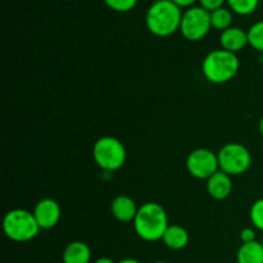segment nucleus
I'll list each match as a JSON object with an SVG mask.
<instances>
[{
	"mask_svg": "<svg viewBox=\"0 0 263 263\" xmlns=\"http://www.w3.org/2000/svg\"><path fill=\"white\" fill-rule=\"evenodd\" d=\"M229 8L239 15H249L258 8L259 0H226Z\"/></svg>",
	"mask_w": 263,
	"mask_h": 263,
	"instance_id": "obj_17",
	"label": "nucleus"
},
{
	"mask_svg": "<svg viewBox=\"0 0 263 263\" xmlns=\"http://www.w3.org/2000/svg\"><path fill=\"white\" fill-rule=\"evenodd\" d=\"M168 226L166 210L156 202H148L139 207L134 220L135 233L145 241L162 240Z\"/></svg>",
	"mask_w": 263,
	"mask_h": 263,
	"instance_id": "obj_2",
	"label": "nucleus"
},
{
	"mask_svg": "<svg viewBox=\"0 0 263 263\" xmlns=\"http://www.w3.org/2000/svg\"><path fill=\"white\" fill-rule=\"evenodd\" d=\"M105 5L115 12L126 13L133 10L138 4V0H104Z\"/></svg>",
	"mask_w": 263,
	"mask_h": 263,
	"instance_id": "obj_20",
	"label": "nucleus"
},
{
	"mask_svg": "<svg viewBox=\"0 0 263 263\" xmlns=\"http://www.w3.org/2000/svg\"><path fill=\"white\" fill-rule=\"evenodd\" d=\"M126 156L125 145L113 136L99 138L92 145V158L103 171L115 172L120 170L125 164Z\"/></svg>",
	"mask_w": 263,
	"mask_h": 263,
	"instance_id": "obj_5",
	"label": "nucleus"
},
{
	"mask_svg": "<svg viewBox=\"0 0 263 263\" xmlns=\"http://www.w3.org/2000/svg\"><path fill=\"white\" fill-rule=\"evenodd\" d=\"M33 216L41 230H49L58 225L62 211L58 203L51 198H44L33 208Z\"/></svg>",
	"mask_w": 263,
	"mask_h": 263,
	"instance_id": "obj_9",
	"label": "nucleus"
},
{
	"mask_svg": "<svg viewBox=\"0 0 263 263\" xmlns=\"http://www.w3.org/2000/svg\"><path fill=\"white\" fill-rule=\"evenodd\" d=\"M258 128H259V133H261V134H262V136H263V117L261 118V120H259Z\"/></svg>",
	"mask_w": 263,
	"mask_h": 263,
	"instance_id": "obj_26",
	"label": "nucleus"
},
{
	"mask_svg": "<svg viewBox=\"0 0 263 263\" xmlns=\"http://www.w3.org/2000/svg\"><path fill=\"white\" fill-rule=\"evenodd\" d=\"M94 263H116L112 258H108V257H102V258H98Z\"/></svg>",
	"mask_w": 263,
	"mask_h": 263,
	"instance_id": "obj_24",
	"label": "nucleus"
},
{
	"mask_svg": "<svg viewBox=\"0 0 263 263\" xmlns=\"http://www.w3.org/2000/svg\"><path fill=\"white\" fill-rule=\"evenodd\" d=\"M240 240L243 244L253 243L256 241V231L251 228H244L240 231Z\"/></svg>",
	"mask_w": 263,
	"mask_h": 263,
	"instance_id": "obj_22",
	"label": "nucleus"
},
{
	"mask_svg": "<svg viewBox=\"0 0 263 263\" xmlns=\"http://www.w3.org/2000/svg\"><path fill=\"white\" fill-rule=\"evenodd\" d=\"M117 263H141V262L138 261V259H134V258H125V259H122V261H120Z\"/></svg>",
	"mask_w": 263,
	"mask_h": 263,
	"instance_id": "obj_25",
	"label": "nucleus"
},
{
	"mask_svg": "<svg viewBox=\"0 0 263 263\" xmlns=\"http://www.w3.org/2000/svg\"><path fill=\"white\" fill-rule=\"evenodd\" d=\"M207 192L213 199L223 200L230 197L233 192V181H231L230 175L225 174L223 171L218 170L216 174H213L207 180Z\"/></svg>",
	"mask_w": 263,
	"mask_h": 263,
	"instance_id": "obj_11",
	"label": "nucleus"
},
{
	"mask_svg": "<svg viewBox=\"0 0 263 263\" xmlns=\"http://www.w3.org/2000/svg\"><path fill=\"white\" fill-rule=\"evenodd\" d=\"M211 23H212V28L220 30L221 32L228 30L233 23V10L225 7L213 10L211 12Z\"/></svg>",
	"mask_w": 263,
	"mask_h": 263,
	"instance_id": "obj_16",
	"label": "nucleus"
},
{
	"mask_svg": "<svg viewBox=\"0 0 263 263\" xmlns=\"http://www.w3.org/2000/svg\"><path fill=\"white\" fill-rule=\"evenodd\" d=\"M187 172L198 180H208L220 170L217 154L205 148L190 152L186 158Z\"/></svg>",
	"mask_w": 263,
	"mask_h": 263,
	"instance_id": "obj_8",
	"label": "nucleus"
},
{
	"mask_svg": "<svg viewBox=\"0 0 263 263\" xmlns=\"http://www.w3.org/2000/svg\"><path fill=\"white\" fill-rule=\"evenodd\" d=\"M249 217H251V221L254 228L263 231V198L256 200L252 204Z\"/></svg>",
	"mask_w": 263,
	"mask_h": 263,
	"instance_id": "obj_19",
	"label": "nucleus"
},
{
	"mask_svg": "<svg viewBox=\"0 0 263 263\" xmlns=\"http://www.w3.org/2000/svg\"><path fill=\"white\" fill-rule=\"evenodd\" d=\"M182 12L172 0L153 2L145 14V25L149 32L158 37H167L180 31Z\"/></svg>",
	"mask_w": 263,
	"mask_h": 263,
	"instance_id": "obj_1",
	"label": "nucleus"
},
{
	"mask_svg": "<svg viewBox=\"0 0 263 263\" xmlns=\"http://www.w3.org/2000/svg\"><path fill=\"white\" fill-rule=\"evenodd\" d=\"M162 241L167 248L172 251H180L189 244V233L186 229L180 225H170L162 238Z\"/></svg>",
	"mask_w": 263,
	"mask_h": 263,
	"instance_id": "obj_14",
	"label": "nucleus"
},
{
	"mask_svg": "<svg viewBox=\"0 0 263 263\" xmlns=\"http://www.w3.org/2000/svg\"><path fill=\"white\" fill-rule=\"evenodd\" d=\"M238 263H263V246L259 241L241 244L236 253Z\"/></svg>",
	"mask_w": 263,
	"mask_h": 263,
	"instance_id": "obj_15",
	"label": "nucleus"
},
{
	"mask_svg": "<svg viewBox=\"0 0 263 263\" xmlns=\"http://www.w3.org/2000/svg\"><path fill=\"white\" fill-rule=\"evenodd\" d=\"M212 28L211 23V12L204 8L192 7L182 13L180 32L186 40L199 41L208 35Z\"/></svg>",
	"mask_w": 263,
	"mask_h": 263,
	"instance_id": "obj_7",
	"label": "nucleus"
},
{
	"mask_svg": "<svg viewBox=\"0 0 263 263\" xmlns=\"http://www.w3.org/2000/svg\"><path fill=\"white\" fill-rule=\"evenodd\" d=\"M261 243H262V246H263V239H262V241H261Z\"/></svg>",
	"mask_w": 263,
	"mask_h": 263,
	"instance_id": "obj_29",
	"label": "nucleus"
},
{
	"mask_svg": "<svg viewBox=\"0 0 263 263\" xmlns=\"http://www.w3.org/2000/svg\"><path fill=\"white\" fill-rule=\"evenodd\" d=\"M63 263H90L91 251L84 241H72L64 248Z\"/></svg>",
	"mask_w": 263,
	"mask_h": 263,
	"instance_id": "obj_13",
	"label": "nucleus"
},
{
	"mask_svg": "<svg viewBox=\"0 0 263 263\" xmlns=\"http://www.w3.org/2000/svg\"><path fill=\"white\" fill-rule=\"evenodd\" d=\"M3 230L8 239L15 243H26L37 236L39 228L33 213L26 210H12L4 216L3 220Z\"/></svg>",
	"mask_w": 263,
	"mask_h": 263,
	"instance_id": "obj_4",
	"label": "nucleus"
},
{
	"mask_svg": "<svg viewBox=\"0 0 263 263\" xmlns=\"http://www.w3.org/2000/svg\"><path fill=\"white\" fill-rule=\"evenodd\" d=\"M240 67L235 53L217 49L205 55L202 63V72L205 79L216 85L226 84L236 76Z\"/></svg>",
	"mask_w": 263,
	"mask_h": 263,
	"instance_id": "obj_3",
	"label": "nucleus"
},
{
	"mask_svg": "<svg viewBox=\"0 0 263 263\" xmlns=\"http://www.w3.org/2000/svg\"><path fill=\"white\" fill-rule=\"evenodd\" d=\"M138 211L139 207L136 205L135 200L128 195H117L110 203V212L113 217L120 222H131V221L134 222Z\"/></svg>",
	"mask_w": 263,
	"mask_h": 263,
	"instance_id": "obj_10",
	"label": "nucleus"
},
{
	"mask_svg": "<svg viewBox=\"0 0 263 263\" xmlns=\"http://www.w3.org/2000/svg\"><path fill=\"white\" fill-rule=\"evenodd\" d=\"M153 263H168V262H164V261H156V262H153Z\"/></svg>",
	"mask_w": 263,
	"mask_h": 263,
	"instance_id": "obj_27",
	"label": "nucleus"
},
{
	"mask_svg": "<svg viewBox=\"0 0 263 263\" xmlns=\"http://www.w3.org/2000/svg\"><path fill=\"white\" fill-rule=\"evenodd\" d=\"M153 2H161V0H153Z\"/></svg>",
	"mask_w": 263,
	"mask_h": 263,
	"instance_id": "obj_28",
	"label": "nucleus"
},
{
	"mask_svg": "<svg viewBox=\"0 0 263 263\" xmlns=\"http://www.w3.org/2000/svg\"><path fill=\"white\" fill-rule=\"evenodd\" d=\"M220 170L230 176L246 174L252 164V154L247 146L239 143H229L217 153Z\"/></svg>",
	"mask_w": 263,
	"mask_h": 263,
	"instance_id": "obj_6",
	"label": "nucleus"
},
{
	"mask_svg": "<svg viewBox=\"0 0 263 263\" xmlns=\"http://www.w3.org/2000/svg\"><path fill=\"white\" fill-rule=\"evenodd\" d=\"M247 32H248L249 45L263 53V21L253 23Z\"/></svg>",
	"mask_w": 263,
	"mask_h": 263,
	"instance_id": "obj_18",
	"label": "nucleus"
},
{
	"mask_svg": "<svg viewBox=\"0 0 263 263\" xmlns=\"http://www.w3.org/2000/svg\"><path fill=\"white\" fill-rule=\"evenodd\" d=\"M262 149H263V143H262Z\"/></svg>",
	"mask_w": 263,
	"mask_h": 263,
	"instance_id": "obj_30",
	"label": "nucleus"
},
{
	"mask_svg": "<svg viewBox=\"0 0 263 263\" xmlns=\"http://www.w3.org/2000/svg\"><path fill=\"white\" fill-rule=\"evenodd\" d=\"M220 44L222 49L231 51V53H238L243 50L248 43V32L240 27H233L231 26L228 30L222 31L220 36Z\"/></svg>",
	"mask_w": 263,
	"mask_h": 263,
	"instance_id": "obj_12",
	"label": "nucleus"
},
{
	"mask_svg": "<svg viewBox=\"0 0 263 263\" xmlns=\"http://www.w3.org/2000/svg\"><path fill=\"white\" fill-rule=\"evenodd\" d=\"M172 2L180 8H192L194 7L195 2H199V0H172Z\"/></svg>",
	"mask_w": 263,
	"mask_h": 263,
	"instance_id": "obj_23",
	"label": "nucleus"
},
{
	"mask_svg": "<svg viewBox=\"0 0 263 263\" xmlns=\"http://www.w3.org/2000/svg\"><path fill=\"white\" fill-rule=\"evenodd\" d=\"M226 0H199L200 7L204 8L208 12H213V10L222 8Z\"/></svg>",
	"mask_w": 263,
	"mask_h": 263,
	"instance_id": "obj_21",
	"label": "nucleus"
}]
</instances>
